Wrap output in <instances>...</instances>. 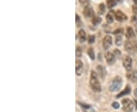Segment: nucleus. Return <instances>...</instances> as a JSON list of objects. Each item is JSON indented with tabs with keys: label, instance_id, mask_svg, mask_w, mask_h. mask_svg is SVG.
I'll return each mask as SVG.
<instances>
[{
	"label": "nucleus",
	"instance_id": "f257e3e1",
	"mask_svg": "<svg viewBox=\"0 0 137 112\" xmlns=\"http://www.w3.org/2000/svg\"><path fill=\"white\" fill-rule=\"evenodd\" d=\"M90 86L93 91L96 92H101V83L98 80V75L97 73L94 71L91 70V75H90Z\"/></svg>",
	"mask_w": 137,
	"mask_h": 112
},
{
	"label": "nucleus",
	"instance_id": "f03ea898",
	"mask_svg": "<svg viewBox=\"0 0 137 112\" xmlns=\"http://www.w3.org/2000/svg\"><path fill=\"white\" fill-rule=\"evenodd\" d=\"M122 84H123L122 78L119 76H117L113 79V80H112V82L110 83V86H109V90L110 92L119 91L120 89L121 88Z\"/></svg>",
	"mask_w": 137,
	"mask_h": 112
},
{
	"label": "nucleus",
	"instance_id": "7ed1b4c3",
	"mask_svg": "<svg viewBox=\"0 0 137 112\" xmlns=\"http://www.w3.org/2000/svg\"><path fill=\"white\" fill-rule=\"evenodd\" d=\"M123 111L124 112H132L134 108L133 102L129 98H124L122 100Z\"/></svg>",
	"mask_w": 137,
	"mask_h": 112
},
{
	"label": "nucleus",
	"instance_id": "20e7f679",
	"mask_svg": "<svg viewBox=\"0 0 137 112\" xmlns=\"http://www.w3.org/2000/svg\"><path fill=\"white\" fill-rule=\"evenodd\" d=\"M123 65L124 67V68L126 69V70L127 72H130V70H132V67H133V59L130 56L127 55L125 57L123 62Z\"/></svg>",
	"mask_w": 137,
	"mask_h": 112
},
{
	"label": "nucleus",
	"instance_id": "39448f33",
	"mask_svg": "<svg viewBox=\"0 0 137 112\" xmlns=\"http://www.w3.org/2000/svg\"><path fill=\"white\" fill-rule=\"evenodd\" d=\"M83 15L85 18H94L95 17L94 15V11L92 8L90 6H87L84 8L83 10Z\"/></svg>",
	"mask_w": 137,
	"mask_h": 112
},
{
	"label": "nucleus",
	"instance_id": "423d86ee",
	"mask_svg": "<svg viewBox=\"0 0 137 112\" xmlns=\"http://www.w3.org/2000/svg\"><path fill=\"white\" fill-rule=\"evenodd\" d=\"M105 58H106V61H107V63L109 65H114L115 63V61H116V56L113 52H107L105 54Z\"/></svg>",
	"mask_w": 137,
	"mask_h": 112
},
{
	"label": "nucleus",
	"instance_id": "0eeeda50",
	"mask_svg": "<svg viewBox=\"0 0 137 112\" xmlns=\"http://www.w3.org/2000/svg\"><path fill=\"white\" fill-rule=\"evenodd\" d=\"M84 70L83 62L81 60L77 59L76 61V73L77 76H81Z\"/></svg>",
	"mask_w": 137,
	"mask_h": 112
},
{
	"label": "nucleus",
	"instance_id": "6e6552de",
	"mask_svg": "<svg viewBox=\"0 0 137 112\" xmlns=\"http://www.w3.org/2000/svg\"><path fill=\"white\" fill-rule=\"evenodd\" d=\"M112 45V37L109 35H107L104 37L103 39V48L105 50L110 48V47Z\"/></svg>",
	"mask_w": 137,
	"mask_h": 112
},
{
	"label": "nucleus",
	"instance_id": "1a4fd4ad",
	"mask_svg": "<svg viewBox=\"0 0 137 112\" xmlns=\"http://www.w3.org/2000/svg\"><path fill=\"white\" fill-rule=\"evenodd\" d=\"M115 18L117 21H120V22H123L127 20V16L123 13V11H121L120 10H117L115 12V15H114Z\"/></svg>",
	"mask_w": 137,
	"mask_h": 112
},
{
	"label": "nucleus",
	"instance_id": "9d476101",
	"mask_svg": "<svg viewBox=\"0 0 137 112\" xmlns=\"http://www.w3.org/2000/svg\"><path fill=\"white\" fill-rule=\"evenodd\" d=\"M127 77L129 80H130L133 83H137V70H132L130 72L127 73Z\"/></svg>",
	"mask_w": 137,
	"mask_h": 112
},
{
	"label": "nucleus",
	"instance_id": "9b49d317",
	"mask_svg": "<svg viewBox=\"0 0 137 112\" xmlns=\"http://www.w3.org/2000/svg\"><path fill=\"white\" fill-rule=\"evenodd\" d=\"M96 70H97V75L100 77L101 79H104L106 77L107 71H106V69L102 65H97V67H96Z\"/></svg>",
	"mask_w": 137,
	"mask_h": 112
},
{
	"label": "nucleus",
	"instance_id": "f8f14e48",
	"mask_svg": "<svg viewBox=\"0 0 137 112\" xmlns=\"http://www.w3.org/2000/svg\"><path fill=\"white\" fill-rule=\"evenodd\" d=\"M124 47H125V50L128 53H130V54H133L134 53L135 48H134V46L132 44V43H130L129 41H126L125 45H124Z\"/></svg>",
	"mask_w": 137,
	"mask_h": 112
},
{
	"label": "nucleus",
	"instance_id": "ddd939ff",
	"mask_svg": "<svg viewBox=\"0 0 137 112\" xmlns=\"http://www.w3.org/2000/svg\"><path fill=\"white\" fill-rule=\"evenodd\" d=\"M130 92H131V87H130V85H127V86H126V88L124 89V90L122 91V92H120L116 96V98H121V97H123V96H124V95H127L130 94Z\"/></svg>",
	"mask_w": 137,
	"mask_h": 112
},
{
	"label": "nucleus",
	"instance_id": "4468645a",
	"mask_svg": "<svg viewBox=\"0 0 137 112\" xmlns=\"http://www.w3.org/2000/svg\"><path fill=\"white\" fill-rule=\"evenodd\" d=\"M114 15H115V12L114 11H110L107 14V15H106V21H107V23H112L114 22Z\"/></svg>",
	"mask_w": 137,
	"mask_h": 112
},
{
	"label": "nucleus",
	"instance_id": "2eb2a0df",
	"mask_svg": "<svg viewBox=\"0 0 137 112\" xmlns=\"http://www.w3.org/2000/svg\"><path fill=\"white\" fill-rule=\"evenodd\" d=\"M79 42L81 43L85 42V40H87V35H86V33L84 30L81 29L79 31Z\"/></svg>",
	"mask_w": 137,
	"mask_h": 112
},
{
	"label": "nucleus",
	"instance_id": "dca6fc26",
	"mask_svg": "<svg viewBox=\"0 0 137 112\" xmlns=\"http://www.w3.org/2000/svg\"><path fill=\"white\" fill-rule=\"evenodd\" d=\"M126 36H127V37L128 39H133V38H134V37H135V36H136L135 32H134L133 29L131 27H127Z\"/></svg>",
	"mask_w": 137,
	"mask_h": 112
},
{
	"label": "nucleus",
	"instance_id": "f3484780",
	"mask_svg": "<svg viewBox=\"0 0 137 112\" xmlns=\"http://www.w3.org/2000/svg\"><path fill=\"white\" fill-rule=\"evenodd\" d=\"M101 17H99V16H95L94 18H92L91 20V23L94 26H97L99 23H101Z\"/></svg>",
	"mask_w": 137,
	"mask_h": 112
},
{
	"label": "nucleus",
	"instance_id": "a211bd4d",
	"mask_svg": "<svg viewBox=\"0 0 137 112\" xmlns=\"http://www.w3.org/2000/svg\"><path fill=\"white\" fill-rule=\"evenodd\" d=\"M123 43V38H122V36L120 34L117 35L115 38V44L117 46H120Z\"/></svg>",
	"mask_w": 137,
	"mask_h": 112
},
{
	"label": "nucleus",
	"instance_id": "6ab92c4d",
	"mask_svg": "<svg viewBox=\"0 0 137 112\" xmlns=\"http://www.w3.org/2000/svg\"><path fill=\"white\" fill-rule=\"evenodd\" d=\"M106 11V8H105V5L104 3H101L98 5V13L100 15H104V13Z\"/></svg>",
	"mask_w": 137,
	"mask_h": 112
},
{
	"label": "nucleus",
	"instance_id": "aec40b11",
	"mask_svg": "<svg viewBox=\"0 0 137 112\" xmlns=\"http://www.w3.org/2000/svg\"><path fill=\"white\" fill-rule=\"evenodd\" d=\"M88 55L89 56V58L94 61L95 59V54H94V48H89V50H88Z\"/></svg>",
	"mask_w": 137,
	"mask_h": 112
},
{
	"label": "nucleus",
	"instance_id": "412c9836",
	"mask_svg": "<svg viewBox=\"0 0 137 112\" xmlns=\"http://www.w3.org/2000/svg\"><path fill=\"white\" fill-rule=\"evenodd\" d=\"M117 2L115 0H107V5L109 8H112L113 7H114L117 5Z\"/></svg>",
	"mask_w": 137,
	"mask_h": 112
},
{
	"label": "nucleus",
	"instance_id": "4be33fe9",
	"mask_svg": "<svg viewBox=\"0 0 137 112\" xmlns=\"http://www.w3.org/2000/svg\"><path fill=\"white\" fill-rule=\"evenodd\" d=\"M76 57L77 58H79V57L82 56V48L80 46H77L76 47Z\"/></svg>",
	"mask_w": 137,
	"mask_h": 112
},
{
	"label": "nucleus",
	"instance_id": "5701e85b",
	"mask_svg": "<svg viewBox=\"0 0 137 112\" xmlns=\"http://www.w3.org/2000/svg\"><path fill=\"white\" fill-rule=\"evenodd\" d=\"M88 41L90 44H92L95 42V36L94 35H90L88 37Z\"/></svg>",
	"mask_w": 137,
	"mask_h": 112
},
{
	"label": "nucleus",
	"instance_id": "b1692460",
	"mask_svg": "<svg viewBox=\"0 0 137 112\" xmlns=\"http://www.w3.org/2000/svg\"><path fill=\"white\" fill-rule=\"evenodd\" d=\"M114 54L115 55L116 58H117H117H120V55H121V52L119 50V49L116 48V49H114Z\"/></svg>",
	"mask_w": 137,
	"mask_h": 112
},
{
	"label": "nucleus",
	"instance_id": "393cba45",
	"mask_svg": "<svg viewBox=\"0 0 137 112\" xmlns=\"http://www.w3.org/2000/svg\"><path fill=\"white\" fill-rule=\"evenodd\" d=\"M84 7H87V6H89V1H85V0H82V1L79 2Z\"/></svg>",
	"mask_w": 137,
	"mask_h": 112
},
{
	"label": "nucleus",
	"instance_id": "a878e982",
	"mask_svg": "<svg viewBox=\"0 0 137 112\" xmlns=\"http://www.w3.org/2000/svg\"><path fill=\"white\" fill-rule=\"evenodd\" d=\"M132 23L136 27V30H137V18L136 16H133L132 18Z\"/></svg>",
	"mask_w": 137,
	"mask_h": 112
},
{
	"label": "nucleus",
	"instance_id": "bb28decb",
	"mask_svg": "<svg viewBox=\"0 0 137 112\" xmlns=\"http://www.w3.org/2000/svg\"><path fill=\"white\" fill-rule=\"evenodd\" d=\"M112 106H113V108H115V109H118L120 108V104L118 102H113V104H112Z\"/></svg>",
	"mask_w": 137,
	"mask_h": 112
},
{
	"label": "nucleus",
	"instance_id": "cd10ccee",
	"mask_svg": "<svg viewBox=\"0 0 137 112\" xmlns=\"http://www.w3.org/2000/svg\"><path fill=\"white\" fill-rule=\"evenodd\" d=\"M133 11L134 15L137 17V5H133Z\"/></svg>",
	"mask_w": 137,
	"mask_h": 112
},
{
	"label": "nucleus",
	"instance_id": "c85d7f7f",
	"mask_svg": "<svg viewBox=\"0 0 137 112\" xmlns=\"http://www.w3.org/2000/svg\"><path fill=\"white\" fill-rule=\"evenodd\" d=\"M82 107H83L84 108H85V109H87V108H91V106L90 105H85V104H82V103H80L79 104Z\"/></svg>",
	"mask_w": 137,
	"mask_h": 112
},
{
	"label": "nucleus",
	"instance_id": "c756f323",
	"mask_svg": "<svg viewBox=\"0 0 137 112\" xmlns=\"http://www.w3.org/2000/svg\"><path fill=\"white\" fill-rule=\"evenodd\" d=\"M134 95H135V96L137 98V88L135 89V90H134Z\"/></svg>",
	"mask_w": 137,
	"mask_h": 112
},
{
	"label": "nucleus",
	"instance_id": "7c9ffc66",
	"mask_svg": "<svg viewBox=\"0 0 137 112\" xmlns=\"http://www.w3.org/2000/svg\"><path fill=\"white\" fill-rule=\"evenodd\" d=\"M134 48H135V51L137 52V43H136V44H135V45H134Z\"/></svg>",
	"mask_w": 137,
	"mask_h": 112
},
{
	"label": "nucleus",
	"instance_id": "2f4dec72",
	"mask_svg": "<svg viewBox=\"0 0 137 112\" xmlns=\"http://www.w3.org/2000/svg\"><path fill=\"white\" fill-rule=\"evenodd\" d=\"M133 2H134V3H135V4H136V5H137V0H136H136H134Z\"/></svg>",
	"mask_w": 137,
	"mask_h": 112
},
{
	"label": "nucleus",
	"instance_id": "473e14b6",
	"mask_svg": "<svg viewBox=\"0 0 137 112\" xmlns=\"http://www.w3.org/2000/svg\"><path fill=\"white\" fill-rule=\"evenodd\" d=\"M136 109H137V101H136Z\"/></svg>",
	"mask_w": 137,
	"mask_h": 112
},
{
	"label": "nucleus",
	"instance_id": "72a5a7b5",
	"mask_svg": "<svg viewBox=\"0 0 137 112\" xmlns=\"http://www.w3.org/2000/svg\"><path fill=\"white\" fill-rule=\"evenodd\" d=\"M136 31H137V30H136Z\"/></svg>",
	"mask_w": 137,
	"mask_h": 112
}]
</instances>
